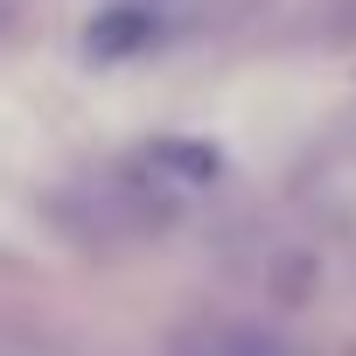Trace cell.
<instances>
[{
    "instance_id": "1",
    "label": "cell",
    "mask_w": 356,
    "mask_h": 356,
    "mask_svg": "<svg viewBox=\"0 0 356 356\" xmlns=\"http://www.w3.org/2000/svg\"><path fill=\"white\" fill-rule=\"evenodd\" d=\"M140 35H154V22H147V15H133V8H119L112 22H98V29H91V49H98V56H119V49H133Z\"/></svg>"
}]
</instances>
